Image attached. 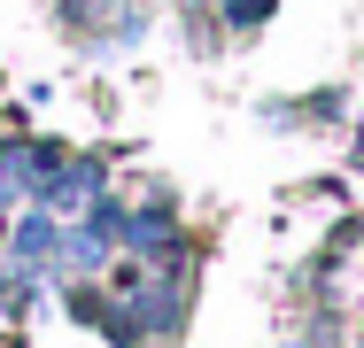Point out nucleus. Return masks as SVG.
<instances>
[{
	"label": "nucleus",
	"mask_w": 364,
	"mask_h": 348,
	"mask_svg": "<svg viewBox=\"0 0 364 348\" xmlns=\"http://www.w3.org/2000/svg\"><path fill=\"white\" fill-rule=\"evenodd\" d=\"M272 8H279V0H225V23H232V31H256Z\"/></svg>",
	"instance_id": "obj_1"
}]
</instances>
